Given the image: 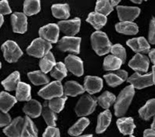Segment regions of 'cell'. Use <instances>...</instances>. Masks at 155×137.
<instances>
[{
    "label": "cell",
    "mask_w": 155,
    "mask_h": 137,
    "mask_svg": "<svg viewBox=\"0 0 155 137\" xmlns=\"http://www.w3.org/2000/svg\"><path fill=\"white\" fill-rule=\"evenodd\" d=\"M134 88L132 85L126 86L119 93L114 104V114L117 117L124 115L130 105L134 95Z\"/></svg>",
    "instance_id": "1"
},
{
    "label": "cell",
    "mask_w": 155,
    "mask_h": 137,
    "mask_svg": "<svg viewBox=\"0 0 155 137\" xmlns=\"http://www.w3.org/2000/svg\"><path fill=\"white\" fill-rule=\"evenodd\" d=\"M91 43L92 49L100 56L109 53L112 47L107 34L101 31H96L92 34Z\"/></svg>",
    "instance_id": "2"
},
{
    "label": "cell",
    "mask_w": 155,
    "mask_h": 137,
    "mask_svg": "<svg viewBox=\"0 0 155 137\" xmlns=\"http://www.w3.org/2000/svg\"><path fill=\"white\" fill-rule=\"evenodd\" d=\"M51 49V43L40 37L32 41L31 44L26 49V51L30 56L41 58Z\"/></svg>",
    "instance_id": "3"
},
{
    "label": "cell",
    "mask_w": 155,
    "mask_h": 137,
    "mask_svg": "<svg viewBox=\"0 0 155 137\" xmlns=\"http://www.w3.org/2000/svg\"><path fill=\"white\" fill-rule=\"evenodd\" d=\"M97 106V100L88 94L84 95L79 99L75 107L77 116L84 117L89 115L94 111Z\"/></svg>",
    "instance_id": "4"
},
{
    "label": "cell",
    "mask_w": 155,
    "mask_h": 137,
    "mask_svg": "<svg viewBox=\"0 0 155 137\" xmlns=\"http://www.w3.org/2000/svg\"><path fill=\"white\" fill-rule=\"evenodd\" d=\"M2 50L5 60L9 63H16L23 55V51L18 44L11 40L6 41L2 45Z\"/></svg>",
    "instance_id": "5"
},
{
    "label": "cell",
    "mask_w": 155,
    "mask_h": 137,
    "mask_svg": "<svg viewBox=\"0 0 155 137\" xmlns=\"http://www.w3.org/2000/svg\"><path fill=\"white\" fill-rule=\"evenodd\" d=\"M39 96L46 100H49L56 97L64 95V87L61 82L57 80L47 84L38 92Z\"/></svg>",
    "instance_id": "6"
},
{
    "label": "cell",
    "mask_w": 155,
    "mask_h": 137,
    "mask_svg": "<svg viewBox=\"0 0 155 137\" xmlns=\"http://www.w3.org/2000/svg\"><path fill=\"white\" fill-rule=\"evenodd\" d=\"M81 39L79 37L66 36L58 42V48L62 51H69L74 54L80 53V44Z\"/></svg>",
    "instance_id": "7"
},
{
    "label": "cell",
    "mask_w": 155,
    "mask_h": 137,
    "mask_svg": "<svg viewBox=\"0 0 155 137\" xmlns=\"http://www.w3.org/2000/svg\"><path fill=\"white\" fill-rule=\"evenodd\" d=\"M127 79V82L131 84L134 89H142L146 87L152 86L154 84L152 73H147L145 75L140 74L138 72L134 73Z\"/></svg>",
    "instance_id": "8"
},
{
    "label": "cell",
    "mask_w": 155,
    "mask_h": 137,
    "mask_svg": "<svg viewBox=\"0 0 155 137\" xmlns=\"http://www.w3.org/2000/svg\"><path fill=\"white\" fill-rule=\"evenodd\" d=\"M59 32L60 30L58 25L49 23L39 29V34L41 38L51 43H56L58 42Z\"/></svg>",
    "instance_id": "9"
},
{
    "label": "cell",
    "mask_w": 155,
    "mask_h": 137,
    "mask_svg": "<svg viewBox=\"0 0 155 137\" xmlns=\"http://www.w3.org/2000/svg\"><path fill=\"white\" fill-rule=\"evenodd\" d=\"M65 65L68 70L77 77L84 74V63L78 56L70 54L65 58Z\"/></svg>",
    "instance_id": "10"
},
{
    "label": "cell",
    "mask_w": 155,
    "mask_h": 137,
    "mask_svg": "<svg viewBox=\"0 0 155 137\" xmlns=\"http://www.w3.org/2000/svg\"><path fill=\"white\" fill-rule=\"evenodd\" d=\"M11 19L12 30L15 33L24 34L27 31L28 20L24 13L19 12H14L13 14H12Z\"/></svg>",
    "instance_id": "11"
},
{
    "label": "cell",
    "mask_w": 155,
    "mask_h": 137,
    "mask_svg": "<svg viewBox=\"0 0 155 137\" xmlns=\"http://www.w3.org/2000/svg\"><path fill=\"white\" fill-rule=\"evenodd\" d=\"M59 30L67 36H73L78 33L81 26V19L74 18L71 20L61 21L58 23Z\"/></svg>",
    "instance_id": "12"
},
{
    "label": "cell",
    "mask_w": 155,
    "mask_h": 137,
    "mask_svg": "<svg viewBox=\"0 0 155 137\" xmlns=\"http://www.w3.org/2000/svg\"><path fill=\"white\" fill-rule=\"evenodd\" d=\"M128 66L138 73H146L150 66L149 58L143 54L137 53L130 61Z\"/></svg>",
    "instance_id": "13"
},
{
    "label": "cell",
    "mask_w": 155,
    "mask_h": 137,
    "mask_svg": "<svg viewBox=\"0 0 155 137\" xmlns=\"http://www.w3.org/2000/svg\"><path fill=\"white\" fill-rule=\"evenodd\" d=\"M121 21H133L139 17L141 10L137 7L119 6L117 8Z\"/></svg>",
    "instance_id": "14"
},
{
    "label": "cell",
    "mask_w": 155,
    "mask_h": 137,
    "mask_svg": "<svg viewBox=\"0 0 155 137\" xmlns=\"http://www.w3.org/2000/svg\"><path fill=\"white\" fill-rule=\"evenodd\" d=\"M24 123V119L22 118L21 117H18L13 119L3 129L4 134L9 137L21 136Z\"/></svg>",
    "instance_id": "15"
},
{
    "label": "cell",
    "mask_w": 155,
    "mask_h": 137,
    "mask_svg": "<svg viewBox=\"0 0 155 137\" xmlns=\"http://www.w3.org/2000/svg\"><path fill=\"white\" fill-rule=\"evenodd\" d=\"M126 44L136 53L147 54L150 49V46L148 42L144 37H138V38L129 39Z\"/></svg>",
    "instance_id": "16"
},
{
    "label": "cell",
    "mask_w": 155,
    "mask_h": 137,
    "mask_svg": "<svg viewBox=\"0 0 155 137\" xmlns=\"http://www.w3.org/2000/svg\"><path fill=\"white\" fill-rule=\"evenodd\" d=\"M103 88V79L97 76H87L84 79V89L89 94H94Z\"/></svg>",
    "instance_id": "17"
},
{
    "label": "cell",
    "mask_w": 155,
    "mask_h": 137,
    "mask_svg": "<svg viewBox=\"0 0 155 137\" xmlns=\"http://www.w3.org/2000/svg\"><path fill=\"white\" fill-rule=\"evenodd\" d=\"M104 78L110 86L116 87L121 84L127 79V72L125 70L118 69L113 73L105 75Z\"/></svg>",
    "instance_id": "18"
},
{
    "label": "cell",
    "mask_w": 155,
    "mask_h": 137,
    "mask_svg": "<svg viewBox=\"0 0 155 137\" xmlns=\"http://www.w3.org/2000/svg\"><path fill=\"white\" fill-rule=\"evenodd\" d=\"M117 125L120 132L124 135H129L130 136H132L134 129L136 128L134 119L132 117L120 118L117 121Z\"/></svg>",
    "instance_id": "19"
},
{
    "label": "cell",
    "mask_w": 155,
    "mask_h": 137,
    "mask_svg": "<svg viewBox=\"0 0 155 137\" xmlns=\"http://www.w3.org/2000/svg\"><path fill=\"white\" fill-rule=\"evenodd\" d=\"M42 106L39 102L36 99H30L25 104L23 111L26 115L29 116L31 118H37L41 114Z\"/></svg>",
    "instance_id": "20"
},
{
    "label": "cell",
    "mask_w": 155,
    "mask_h": 137,
    "mask_svg": "<svg viewBox=\"0 0 155 137\" xmlns=\"http://www.w3.org/2000/svg\"><path fill=\"white\" fill-rule=\"evenodd\" d=\"M119 33L126 35H135L139 32V27L133 21H121L115 26Z\"/></svg>",
    "instance_id": "21"
},
{
    "label": "cell",
    "mask_w": 155,
    "mask_h": 137,
    "mask_svg": "<svg viewBox=\"0 0 155 137\" xmlns=\"http://www.w3.org/2000/svg\"><path fill=\"white\" fill-rule=\"evenodd\" d=\"M112 120V114L109 110H106L99 114L97 119V125L96 132L101 134L106 130L107 127L110 126Z\"/></svg>",
    "instance_id": "22"
},
{
    "label": "cell",
    "mask_w": 155,
    "mask_h": 137,
    "mask_svg": "<svg viewBox=\"0 0 155 137\" xmlns=\"http://www.w3.org/2000/svg\"><path fill=\"white\" fill-rule=\"evenodd\" d=\"M64 94L66 96L76 97L84 93L85 89L81 84L75 81H68L65 83Z\"/></svg>",
    "instance_id": "23"
},
{
    "label": "cell",
    "mask_w": 155,
    "mask_h": 137,
    "mask_svg": "<svg viewBox=\"0 0 155 137\" xmlns=\"http://www.w3.org/2000/svg\"><path fill=\"white\" fill-rule=\"evenodd\" d=\"M17 101H28L31 99V86L20 81L15 89Z\"/></svg>",
    "instance_id": "24"
},
{
    "label": "cell",
    "mask_w": 155,
    "mask_h": 137,
    "mask_svg": "<svg viewBox=\"0 0 155 137\" xmlns=\"http://www.w3.org/2000/svg\"><path fill=\"white\" fill-rule=\"evenodd\" d=\"M17 102V99L15 97L5 91L0 93V111L8 113Z\"/></svg>",
    "instance_id": "25"
},
{
    "label": "cell",
    "mask_w": 155,
    "mask_h": 137,
    "mask_svg": "<svg viewBox=\"0 0 155 137\" xmlns=\"http://www.w3.org/2000/svg\"><path fill=\"white\" fill-rule=\"evenodd\" d=\"M86 21L91 23L94 29L99 30L106 24L107 17L104 14L99 13V12H92L89 14Z\"/></svg>",
    "instance_id": "26"
},
{
    "label": "cell",
    "mask_w": 155,
    "mask_h": 137,
    "mask_svg": "<svg viewBox=\"0 0 155 137\" xmlns=\"http://www.w3.org/2000/svg\"><path fill=\"white\" fill-rule=\"evenodd\" d=\"M52 15L59 19H67L70 17V7L67 4H58L52 6Z\"/></svg>",
    "instance_id": "27"
},
{
    "label": "cell",
    "mask_w": 155,
    "mask_h": 137,
    "mask_svg": "<svg viewBox=\"0 0 155 137\" xmlns=\"http://www.w3.org/2000/svg\"><path fill=\"white\" fill-rule=\"evenodd\" d=\"M20 82V73L19 71H14L2 82L4 89L8 91H13L16 89Z\"/></svg>",
    "instance_id": "28"
},
{
    "label": "cell",
    "mask_w": 155,
    "mask_h": 137,
    "mask_svg": "<svg viewBox=\"0 0 155 137\" xmlns=\"http://www.w3.org/2000/svg\"><path fill=\"white\" fill-rule=\"evenodd\" d=\"M55 64V58H54L53 54L50 51L41 58L39 61V67L41 69V71L45 73L51 71Z\"/></svg>",
    "instance_id": "29"
},
{
    "label": "cell",
    "mask_w": 155,
    "mask_h": 137,
    "mask_svg": "<svg viewBox=\"0 0 155 137\" xmlns=\"http://www.w3.org/2000/svg\"><path fill=\"white\" fill-rule=\"evenodd\" d=\"M139 116L141 119L147 121L155 114V99H151L146 102L145 106L139 109Z\"/></svg>",
    "instance_id": "30"
},
{
    "label": "cell",
    "mask_w": 155,
    "mask_h": 137,
    "mask_svg": "<svg viewBox=\"0 0 155 137\" xmlns=\"http://www.w3.org/2000/svg\"><path fill=\"white\" fill-rule=\"evenodd\" d=\"M37 134H38V130H37L35 125L32 121V119L30 118V117L27 115L24 118V123L21 136L36 137L37 136Z\"/></svg>",
    "instance_id": "31"
},
{
    "label": "cell",
    "mask_w": 155,
    "mask_h": 137,
    "mask_svg": "<svg viewBox=\"0 0 155 137\" xmlns=\"http://www.w3.org/2000/svg\"><path fill=\"white\" fill-rule=\"evenodd\" d=\"M41 10L40 0H25L24 13L26 16H32L39 13Z\"/></svg>",
    "instance_id": "32"
},
{
    "label": "cell",
    "mask_w": 155,
    "mask_h": 137,
    "mask_svg": "<svg viewBox=\"0 0 155 137\" xmlns=\"http://www.w3.org/2000/svg\"><path fill=\"white\" fill-rule=\"evenodd\" d=\"M41 114L48 126H56V121L57 119L56 113L49 108L47 102H45L42 106Z\"/></svg>",
    "instance_id": "33"
},
{
    "label": "cell",
    "mask_w": 155,
    "mask_h": 137,
    "mask_svg": "<svg viewBox=\"0 0 155 137\" xmlns=\"http://www.w3.org/2000/svg\"><path fill=\"white\" fill-rule=\"evenodd\" d=\"M90 124V121L86 117H82L79 119L75 123L68 129V134L71 136H78L83 132Z\"/></svg>",
    "instance_id": "34"
},
{
    "label": "cell",
    "mask_w": 155,
    "mask_h": 137,
    "mask_svg": "<svg viewBox=\"0 0 155 137\" xmlns=\"http://www.w3.org/2000/svg\"><path fill=\"white\" fill-rule=\"evenodd\" d=\"M28 77L34 85L39 86L46 84L49 82V78L46 73L41 71H35L29 72Z\"/></svg>",
    "instance_id": "35"
},
{
    "label": "cell",
    "mask_w": 155,
    "mask_h": 137,
    "mask_svg": "<svg viewBox=\"0 0 155 137\" xmlns=\"http://www.w3.org/2000/svg\"><path fill=\"white\" fill-rule=\"evenodd\" d=\"M123 62L114 55H109L104 61V69L106 71H116L120 69Z\"/></svg>",
    "instance_id": "36"
},
{
    "label": "cell",
    "mask_w": 155,
    "mask_h": 137,
    "mask_svg": "<svg viewBox=\"0 0 155 137\" xmlns=\"http://www.w3.org/2000/svg\"><path fill=\"white\" fill-rule=\"evenodd\" d=\"M67 75H68V69L65 64L61 62L56 63L51 71V76L59 81H61L65 77L67 76Z\"/></svg>",
    "instance_id": "37"
},
{
    "label": "cell",
    "mask_w": 155,
    "mask_h": 137,
    "mask_svg": "<svg viewBox=\"0 0 155 137\" xmlns=\"http://www.w3.org/2000/svg\"><path fill=\"white\" fill-rule=\"evenodd\" d=\"M67 99H68V98H67L66 95L56 97V98L49 99L48 105L49 108L52 111H53L54 113H59L64 109Z\"/></svg>",
    "instance_id": "38"
},
{
    "label": "cell",
    "mask_w": 155,
    "mask_h": 137,
    "mask_svg": "<svg viewBox=\"0 0 155 137\" xmlns=\"http://www.w3.org/2000/svg\"><path fill=\"white\" fill-rule=\"evenodd\" d=\"M116 101V97L114 94L109 91H105L104 93L97 98V102L99 106L104 109H108L114 101Z\"/></svg>",
    "instance_id": "39"
},
{
    "label": "cell",
    "mask_w": 155,
    "mask_h": 137,
    "mask_svg": "<svg viewBox=\"0 0 155 137\" xmlns=\"http://www.w3.org/2000/svg\"><path fill=\"white\" fill-rule=\"evenodd\" d=\"M112 11H113V6L112 5L110 1L109 0H97L95 12L107 16L110 14Z\"/></svg>",
    "instance_id": "40"
},
{
    "label": "cell",
    "mask_w": 155,
    "mask_h": 137,
    "mask_svg": "<svg viewBox=\"0 0 155 137\" xmlns=\"http://www.w3.org/2000/svg\"><path fill=\"white\" fill-rule=\"evenodd\" d=\"M110 51L112 55L117 56V58L121 60V61L124 63L126 60V51L124 47L120 44H116L112 45Z\"/></svg>",
    "instance_id": "41"
},
{
    "label": "cell",
    "mask_w": 155,
    "mask_h": 137,
    "mask_svg": "<svg viewBox=\"0 0 155 137\" xmlns=\"http://www.w3.org/2000/svg\"><path fill=\"white\" fill-rule=\"evenodd\" d=\"M44 137H59L60 132L59 128H56L55 126H48L46 130L43 134Z\"/></svg>",
    "instance_id": "42"
},
{
    "label": "cell",
    "mask_w": 155,
    "mask_h": 137,
    "mask_svg": "<svg viewBox=\"0 0 155 137\" xmlns=\"http://www.w3.org/2000/svg\"><path fill=\"white\" fill-rule=\"evenodd\" d=\"M11 121V117L8 113L0 111V128L8 126Z\"/></svg>",
    "instance_id": "43"
},
{
    "label": "cell",
    "mask_w": 155,
    "mask_h": 137,
    "mask_svg": "<svg viewBox=\"0 0 155 137\" xmlns=\"http://www.w3.org/2000/svg\"><path fill=\"white\" fill-rule=\"evenodd\" d=\"M149 42L152 45L155 44V18H152L150 21L148 34Z\"/></svg>",
    "instance_id": "44"
},
{
    "label": "cell",
    "mask_w": 155,
    "mask_h": 137,
    "mask_svg": "<svg viewBox=\"0 0 155 137\" xmlns=\"http://www.w3.org/2000/svg\"><path fill=\"white\" fill-rule=\"evenodd\" d=\"M11 8L9 6L8 0H2L0 1V14L5 15L11 13Z\"/></svg>",
    "instance_id": "45"
},
{
    "label": "cell",
    "mask_w": 155,
    "mask_h": 137,
    "mask_svg": "<svg viewBox=\"0 0 155 137\" xmlns=\"http://www.w3.org/2000/svg\"><path fill=\"white\" fill-rule=\"evenodd\" d=\"M143 136L145 137H155V129H147L144 131Z\"/></svg>",
    "instance_id": "46"
},
{
    "label": "cell",
    "mask_w": 155,
    "mask_h": 137,
    "mask_svg": "<svg viewBox=\"0 0 155 137\" xmlns=\"http://www.w3.org/2000/svg\"><path fill=\"white\" fill-rule=\"evenodd\" d=\"M149 56L152 63L154 64V65H155V49H152L150 51H149Z\"/></svg>",
    "instance_id": "47"
},
{
    "label": "cell",
    "mask_w": 155,
    "mask_h": 137,
    "mask_svg": "<svg viewBox=\"0 0 155 137\" xmlns=\"http://www.w3.org/2000/svg\"><path fill=\"white\" fill-rule=\"evenodd\" d=\"M121 2V0H110V2L112 5L113 6H116L119 4V2Z\"/></svg>",
    "instance_id": "48"
},
{
    "label": "cell",
    "mask_w": 155,
    "mask_h": 137,
    "mask_svg": "<svg viewBox=\"0 0 155 137\" xmlns=\"http://www.w3.org/2000/svg\"><path fill=\"white\" fill-rule=\"evenodd\" d=\"M152 78H153V82L155 84V65L152 67Z\"/></svg>",
    "instance_id": "49"
},
{
    "label": "cell",
    "mask_w": 155,
    "mask_h": 137,
    "mask_svg": "<svg viewBox=\"0 0 155 137\" xmlns=\"http://www.w3.org/2000/svg\"><path fill=\"white\" fill-rule=\"evenodd\" d=\"M131 2H133L134 4H141L143 1H147V0H130Z\"/></svg>",
    "instance_id": "50"
},
{
    "label": "cell",
    "mask_w": 155,
    "mask_h": 137,
    "mask_svg": "<svg viewBox=\"0 0 155 137\" xmlns=\"http://www.w3.org/2000/svg\"><path fill=\"white\" fill-rule=\"evenodd\" d=\"M4 19L3 15H1V14H0V27L2 26V25L4 23Z\"/></svg>",
    "instance_id": "51"
},
{
    "label": "cell",
    "mask_w": 155,
    "mask_h": 137,
    "mask_svg": "<svg viewBox=\"0 0 155 137\" xmlns=\"http://www.w3.org/2000/svg\"><path fill=\"white\" fill-rule=\"evenodd\" d=\"M151 127H152V129H155V117H154V120H153V123H152V126H151Z\"/></svg>",
    "instance_id": "52"
},
{
    "label": "cell",
    "mask_w": 155,
    "mask_h": 137,
    "mask_svg": "<svg viewBox=\"0 0 155 137\" xmlns=\"http://www.w3.org/2000/svg\"><path fill=\"white\" fill-rule=\"evenodd\" d=\"M81 136H82V137H92V134H86V135H82Z\"/></svg>",
    "instance_id": "53"
},
{
    "label": "cell",
    "mask_w": 155,
    "mask_h": 137,
    "mask_svg": "<svg viewBox=\"0 0 155 137\" xmlns=\"http://www.w3.org/2000/svg\"><path fill=\"white\" fill-rule=\"evenodd\" d=\"M1 68H2V63L1 62H0V69H1Z\"/></svg>",
    "instance_id": "54"
}]
</instances>
